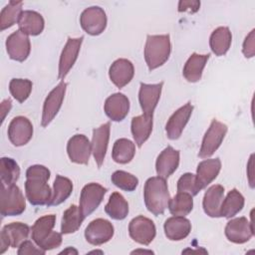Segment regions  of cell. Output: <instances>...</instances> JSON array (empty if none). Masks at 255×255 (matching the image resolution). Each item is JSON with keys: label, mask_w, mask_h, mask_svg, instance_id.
<instances>
[{"label": "cell", "mask_w": 255, "mask_h": 255, "mask_svg": "<svg viewBox=\"0 0 255 255\" xmlns=\"http://www.w3.org/2000/svg\"><path fill=\"white\" fill-rule=\"evenodd\" d=\"M50 170L41 164L31 165L26 171L25 193L29 202L33 205H48L53 191L47 183L50 178Z\"/></svg>", "instance_id": "cell-1"}, {"label": "cell", "mask_w": 255, "mask_h": 255, "mask_svg": "<svg viewBox=\"0 0 255 255\" xmlns=\"http://www.w3.org/2000/svg\"><path fill=\"white\" fill-rule=\"evenodd\" d=\"M143 199L149 212L155 216L163 214L170 200L165 179L160 176L149 177L144 183Z\"/></svg>", "instance_id": "cell-2"}, {"label": "cell", "mask_w": 255, "mask_h": 255, "mask_svg": "<svg viewBox=\"0 0 255 255\" xmlns=\"http://www.w3.org/2000/svg\"><path fill=\"white\" fill-rule=\"evenodd\" d=\"M171 44L169 35H147L144 45V60L149 71L162 66L169 58Z\"/></svg>", "instance_id": "cell-3"}, {"label": "cell", "mask_w": 255, "mask_h": 255, "mask_svg": "<svg viewBox=\"0 0 255 255\" xmlns=\"http://www.w3.org/2000/svg\"><path fill=\"white\" fill-rule=\"evenodd\" d=\"M26 208V200L21 189L16 184H1L0 211L2 216H17Z\"/></svg>", "instance_id": "cell-4"}, {"label": "cell", "mask_w": 255, "mask_h": 255, "mask_svg": "<svg viewBox=\"0 0 255 255\" xmlns=\"http://www.w3.org/2000/svg\"><path fill=\"white\" fill-rule=\"evenodd\" d=\"M226 132L227 126L217 120H213L203 136L198 156L201 158L210 157L221 145Z\"/></svg>", "instance_id": "cell-5"}, {"label": "cell", "mask_w": 255, "mask_h": 255, "mask_svg": "<svg viewBox=\"0 0 255 255\" xmlns=\"http://www.w3.org/2000/svg\"><path fill=\"white\" fill-rule=\"evenodd\" d=\"M30 233V227L23 222H12L6 224L0 233V254H3L8 247L18 248Z\"/></svg>", "instance_id": "cell-6"}, {"label": "cell", "mask_w": 255, "mask_h": 255, "mask_svg": "<svg viewBox=\"0 0 255 255\" xmlns=\"http://www.w3.org/2000/svg\"><path fill=\"white\" fill-rule=\"evenodd\" d=\"M107 22L106 12L99 6L86 8L80 16V24L83 30L92 36L102 34L107 27Z\"/></svg>", "instance_id": "cell-7"}, {"label": "cell", "mask_w": 255, "mask_h": 255, "mask_svg": "<svg viewBox=\"0 0 255 255\" xmlns=\"http://www.w3.org/2000/svg\"><path fill=\"white\" fill-rule=\"evenodd\" d=\"M128 234L136 243L148 245L155 237L156 228L151 219L138 215L130 220L128 224Z\"/></svg>", "instance_id": "cell-8"}, {"label": "cell", "mask_w": 255, "mask_h": 255, "mask_svg": "<svg viewBox=\"0 0 255 255\" xmlns=\"http://www.w3.org/2000/svg\"><path fill=\"white\" fill-rule=\"evenodd\" d=\"M107 193V188L97 182H91L86 184L80 195V209L85 216L92 214L101 204Z\"/></svg>", "instance_id": "cell-9"}, {"label": "cell", "mask_w": 255, "mask_h": 255, "mask_svg": "<svg viewBox=\"0 0 255 255\" xmlns=\"http://www.w3.org/2000/svg\"><path fill=\"white\" fill-rule=\"evenodd\" d=\"M67 90V83L60 82L47 96L42 113V127H47L59 113Z\"/></svg>", "instance_id": "cell-10"}, {"label": "cell", "mask_w": 255, "mask_h": 255, "mask_svg": "<svg viewBox=\"0 0 255 255\" xmlns=\"http://www.w3.org/2000/svg\"><path fill=\"white\" fill-rule=\"evenodd\" d=\"M115 229L113 224L104 218H97L89 223L85 230L86 240L95 246L109 242L114 236Z\"/></svg>", "instance_id": "cell-11"}, {"label": "cell", "mask_w": 255, "mask_h": 255, "mask_svg": "<svg viewBox=\"0 0 255 255\" xmlns=\"http://www.w3.org/2000/svg\"><path fill=\"white\" fill-rule=\"evenodd\" d=\"M226 238L235 244H243L254 235L253 224L246 217H237L227 222L225 226Z\"/></svg>", "instance_id": "cell-12"}, {"label": "cell", "mask_w": 255, "mask_h": 255, "mask_svg": "<svg viewBox=\"0 0 255 255\" xmlns=\"http://www.w3.org/2000/svg\"><path fill=\"white\" fill-rule=\"evenodd\" d=\"M33 136V126L29 119L23 116L14 118L8 127V137L15 146L25 145Z\"/></svg>", "instance_id": "cell-13"}, {"label": "cell", "mask_w": 255, "mask_h": 255, "mask_svg": "<svg viewBox=\"0 0 255 255\" xmlns=\"http://www.w3.org/2000/svg\"><path fill=\"white\" fill-rule=\"evenodd\" d=\"M6 50L8 56L17 62H24L31 51V44L28 35L20 30L13 32L6 39Z\"/></svg>", "instance_id": "cell-14"}, {"label": "cell", "mask_w": 255, "mask_h": 255, "mask_svg": "<svg viewBox=\"0 0 255 255\" xmlns=\"http://www.w3.org/2000/svg\"><path fill=\"white\" fill-rule=\"evenodd\" d=\"M83 40V36L80 38H68L60 56L58 72L59 79H65L70 70L73 68L74 64L78 59Z\"/></svg>", "instance_id": "cell-15"}, {"label": "cell", "mask_w": 255, "mask_h": 255, "mask_svg": "<svg viewBox=\"0 0 255 255\" xmlns=\"http://www.w3.org/2000/svg\"><path fill=\"white\" fill-rule=\"evenodd\" d=\"M67 153L72 162L88 164L92 153V144L89 138L85 134L73 135L67 143Z\"/></svg>", "instance_id": "cell-16"}, {"label": "cell", "mask_w": 255, "mask_h": 255, "mask_svg": "<svg viewBox=\"0 0 255 255\" xmlns=\"http://www.w3.org/2000/svg\"><path fill=\"white\" fill-rule=\"evenodd\" d=\"M163 82L158 84H143L140 83L138 92V101L143 115L152 117L153 112L160 99Z\"/></svg>", "instance_id": "cell-17"}, {"label": "cell", "mask_w": 255, "mask_h": 255, "mask_svg": "<svg viewBox=\"0 0 255 255\" xmlns=\"http://www.w3.org/2000/svg\"><path fill=\"white\" fill-rule=\"evenodd\" d=\"M192 111L193 106L188 102L171 115L165 125L166 135L169 139L174 140L181 135L183 128L191 117Z\"/></svg>", "instance_id": "cell-18"}, {"label": "cell", "mask_w": 255, "mask_h": 255, "mask_svg": "<svg viewBox=\"0 0 255 255\" xmlns=\"http://www.w3.org/2000/svg\"><path fill=\"white\" fill-rule=\"evenodd\" d=\"M110 130H111L110 123H106L100 126L99 128H94L93 130V137L91 142L92 153L99 168L104 163V160L106 157L109 139H110Z\"/></svg>", "instance_id": "cell-19"}, {"label": "cell", "mask_w": 255, "mask_h": 255, "mask_svg": "<svg viewBox=\"0 0 255 255\" xmlns=\"http://www.w3.org/2000/svg\"><path fill=\"white\" fill-rule=\"evenodd\" d=\"M104 111L108 118L114 122L123 121L128 114L129 101L127 96L122 93H116L107 98Z\"/></svg>", "instance_id": "cell-20"}, {"label": "cell", "mask_w": 255, "mask_h": 255, "mask_svg": "<svg viewBox=\"0 0 255 255\" xmlns=\"http://www.w3.org/2000/svg\"><path fill=\"white\" fill-rule=\"evenodd\" d=\"M179 165V151L168 145L157 156L155 169L158 176L168 178Z\"/></svg>", "instance_id": "cell-21"}, {"label": "cell", "mask_w": 255, "mask_h": 255, "mask_svg": "<svg viewBox=\"0 0 255 255\" xmlns=\"http://www.w3.org/2000/svg\"><path fill=\"white\" fill-rule=\"evenodd\" d=\"M134 68L128 59H118L110 67L109 76L111 81L120 89L127 86L133 78Z\"/></svg>", "instance_id": "cell-22"}, {"label": "cell", "mask_w": 255, "mask_h": 255, "mask_svg": "<svg viewBox=\"0 0 255 255\" xmlns=\"http://www.w3.org/2000/svg\"><path fill=\"white\" fill-rule=\"evenodd\" d=\"M221 169V161L218 157L207 158L199 162L196 170V181L200 190L207 187L219 174Z\"/></svg>", "instance_id": "cell-23"}, {"label": "cell", "mask_w": 255, "mask_h": 255, "mask_svg": "<svg viewBox=\"0 0 255 255\" xmlns=\"http://www.w3.org/2000/svg\"><path fill=\"white\" fill-rule=\"evenodd\" d=\"M163 228L167 239L171 241H180L189 235L191 231V223L184 216L173 215L165 220Z\"/></svg>", "instance_id": "cell-24"}, {"label": "cell", "mask_w": 255, "mask_h": 255, "mask_svg": "<svg viewBox=\"0 0 255 255\" xmlns=\"http://www.w3.org/2000/svg\"><path fill=\"white\" fill-rule=\"evenodd\" d=\"M224 198V187L220 184L211 185L204 193L202 206L205 214L210 217H221L220 208Z\"/></svg>", "instance_id": "cell-25"}, {"label": "cell", "mask_w": 255, "mask_h": 255, "mask_svg": "<svg viewBox=\"0 0 255 255\" xmlns=\"http://www.w3.org/2000/svg\"><path fill=\"white\" fill-rule=\"evenodd\" d=\"M18 26L19 30L26 35L37 36L43 32L45 21L40 13L32 10H25L19 17Z\"/></svg>", "instance_id": "cell-26"}, {"label": "cell", "mask_w": 255, "mask_h": 255, "mask_svg": "<svg viewBox=\"0 0 255 255\" xmlns=\"http://www.w3.org/2000/svg\"><path fill=\"white\" fill-rule=\"evenodd\" d=\"M210 54L200 55L197 53H192L184 64L182 75L187 82L196 83L200 81L202 77L203 69L209 60Z\"/></svg>", "instance_id": "cell-27"}, {"label": "cell", "mask_w": 255, "mask_h": 255, "mask_svg": "<svg viewBox=\"0 0 255 255\" xmlns=\"http://www.w3.org/2000/svg\"><path fill=\"white\" fill-rule=\"evenodd\" d=\"M56 222V215L49 214L38 218L31 228V236L36 245L40 248L44 242L53 234Z\"/></svg>", "instance_id": "cell-28"}, {"label": "cell", "mask_w": 255, "mask_h": 255, "mask_svg": "<svg viewBox=\"0 0 255 255\" xmlns=\"http://www.w3.org/2000/svg\"><path fill=\"white\" fill-rule=\"evenodd\" d=\"M152 117H148L142 114L132 118L130 129L133 139L138 147H141V145L148 139L152 131Z\"/></svg>", "instance_id": "cell-29"}, {"label": "cell", "mask_w": 255, "mask_h": 255, "mask_svg": "<svg viewBox=\"0 0 255 255\" xmlns=\"http://www.w3.org/2000/svg\"><path fill=\"white\" fill-rule=\"evenodd\" d=\"M231 41L232 35L229 28L218 27L210 35V49L216 56H223L228 52L231 46Z\"/></svg>", "instance_id": "cell-30"}, {"label": "cell", "mask_w": 255, "mask_h": 255, "mask_svg": "<svg viewBox=\"0 0 255 255\" xmlns=\"http://www.w3.org/2000/svg\"><path fill=\"white\" fill-rule=\"evenodd\" d=\"M244 202L245 200L243 195L236 188H233L227 193L226 197L223 198L220 208V216L225 218L234 217L242 210Z\"/></svg>", "instance_id": "cell-31"}, {"label": "cell", "mask_w": 255, "mask_h": 255, "mask_svg": "<svg viewBox=\"0 0 255 255\" xmlns=\"http://www.w3.org/2000/svg\"><path fill=\"white\" fill-rule=\"evenodd\" d=\"M85 216L83 215L79 206L73 204L63 213L61 222V232L62 234H71L81 227Z\"/></svg>", "instance_id": "cell-32"}, {"label": "cell", "mask_w": 255, "mask_h": 255, "mask_svg": "<svg viewBox=\"0 0 255 255\" xmlns=\"http://www.w3.org/2000/svg\"><path fill=\"white\" fill-rule=\"evenodd\" d=\"M106 213L115 220H123L128 214V203L119 192H113L105 206Z\"/></svg>", "instance_id": "cell-33"}, {"label": "cell", "mask_w": 255, "mask_h": 255, "mask_svg": "<svg viewBox=\"0 0 255 255\" xmlns=\"http://www.w3.org/2000/svg\"><path fill=\"white\" fill-rule=\"evenodd\" d=\"M135 154L134 143L128 138H119L115 141L112 157L117 163L126 164L131 161Z\"/></svg>", "instance_id": "cell-34"}, {"label": "cell", "mask_w": 255, "mask_h": 255, "mask_svg": "<svg viewBox=\"0 0 255 255\" xmlns=\"http://www.w3.org/2000/svg\"><path fill=\"white\" fill-rule=\"evenodd\" d=\"M73 191V182L65 176L56 175L53 184V194L48 206H57L64 202Z\"/></svg>", "instance_id": "cell-35"}, {"label": "cell", "mask_w": 255, "mask_h": 255, "mask_svg": "<svg viewBox=\"0 0 255 255\" xmlns=\"http://www.w3.org/2000/svg\"><path fill=\"white\" fill-rule=\"evenodd\" d=\"M22 1H9L0 13V29L4 31L18 23L22 11Z\"/></svg>", "instance_id": "cell-36"}, {"label": "cell", "mask_w": 255, "mask_h": 255, "mask_svg": "<svg viewBox=\"0 0 255 255\" xmlns=\"http://www.w3.org/2000/svg\"><path fill=\"white\" fill-rule=\"evenodd\" d=\"M192 195L186 192H177V194L170 198L168 209L172 215L185 216L189 214L193 208Z\"/></svg>", "instance_id": "cell-37"}, {"label": "cell", "mask_w": 255, "mask_h": 255, "mask_svg": "<svg viewBox=\"0 0 255 255\" xmlns=\"http://www.w3.org/2000/svg\"><path fill=\"white\" fill-rule=\"evenodd\" d=\"M1 182L4 185L15 184L20 176V167L11 157H2L0 159Z\"/></svg>", "instance_id": "cell-38"}, {"label": "cell", "mask_w": 255, "mask_h": 255, "mask_svg": "<svg viewBox=\"0 0 255 255\" xmlns=\"http://www.w3.org/2000/svg\"><path fill=\"white\" fill-rule=\"evenodd\" d=\"M33 84L28 79H12L9 83V91L19 103H24L30 96Z\"/></svg>", "instance_id": "cell-39"}, {"label": "cell", "mask_w": 255, "mask_h": 255, "mask_svg": "<svg viewBox=\"0 0 255 255\" xmlns=\"http://www.w3.org/2000/svg\"><path fill=\"white\" fill-rule=\"evenodd\" d=\"M111 180L117 187L126 191H133L138 185L137 177L124 170L115 171L111 176Z\"/></svg>", "instance_id": "cell-40"}, {"label": "cell", "mask_w": 255, "mask_h": 255, "mask_svg": "<svg viewBox=\"0 0 255 255\" xmlns=\"http://www.w3.org/2000/svg\"><path fill=\"white\" fill-rule=\"evenodd\" d=\"M200 191L196 176L193 173L186 172L182 174L177 181V192H186L192 196H195Z\"/></svg>", "instance_id": "cell-41"}, {"label": "cell", "mask_w": 255, "mask_h": 255, "mask_svg": "<svg viewBox=\"0 0 255 255\" xmlns=\"http://www.w3.org/2000/svg\"><path fill=\"white\" fill-rule=\"evenodd\" d=\"M243 55L246 58H252L255 54V30L253 29L245 38L242 48Z\"/></svg>", "instance_id": "cell-42"}, {"label": "cell", "mask_w": 255, "mask_h": 255, "mask_svg": "<svg viewBox=\"0 0 255 255\" xmlns=\"http://www.w3.org/2000/svg\"><path fill=\"white\" fill-rule=\"evenodd\" d=\"M18 255H25V254H41L44 255L46 253L45 250L41 249L38 245L36 246L29 240H25L19 247H18Z\"/></svg>", "instance_id": "cell-43"}, {"label": "cell", "mask_w": 255, "mask_h": 255, "mask_svg": "<svg viewBox=\"0 0 255 255\" xmlns=\"http://www.w3.org/2000/svg\"><path fill=\"white\" fill-rule=\"evenodd\" d=\"M61 244H62V234L54 231V233L45 241L43 246H41V249L45 251L53 250L55 248H58Z\"/></svg>", "instance_id": "cell-44"}, {"label": "cell", "mask_w": 255, "mask_h": 255, "mask_svg": "<svg viewBox=\"0 0 255 255\" xmlns=\"http://www.w3.org/2000/svg\"><path fill=\"white\" fill-rule=\"evenodd\" d=\"M200 1H179L178 3V11L185 12L188 11L190 13H195L199 10Z\"/></svg>", "instance_id": "cell-45"}, {"label": "cell", "mask_w": 255, "mask_h": 255, "mask_svg": "<svg viewBox=\"0 0 255 255\" xmlns=\"http://www.w3.org/2000/svg\"><path fill=\"white\" fill-rule=\"evenodd\" d=\"M11 107H12V102H11L10 99H6V100H4V101L1 103V113H2L1 121H2V123L4 122L6 115H7V114L9 113V111L11 110Z\"/></svg>", "instance_id": "cell-46"}, {"label": "cell", "mask_w": 255, "mask_h": 255, "mask_svg": "<svg viewBox=\"0 0 255 255\" xmlns=\"http://www.w3.org/2000/svg\"><path fill=\"white\" fill-rule=\"evenodd\" d=\"M247 174H248V180H249V184L251 188H254V180H253V154H251L249 162L247 164Z\"/></svg>", "instance_id": "cell-47"}, {"label": "cell", "mask_w": 255, "mask_h": 255, "mask_svg": "<svg viewBox=\"0 0 255 255\" xmlns=\"http://www.w3.org/2000/svg\"><path fill=\"white\" fill-rule=\"evenodd\" d=\"M78 254V251L76 250V249H74V248H72V247H68L67 249H65V250H63L62 252H60L59 254Z\"/></svg>", "instance_id": "cell-48"}, {"label": "cell", "mask_w": 255, "mask_h": 255, "mask_svg": "<svg viewBox=\"0 0 255 255\" xmlns=\"http://www.w3.org/2000/svg\"><path fill=\"white\" fill-rule=\"evenodd\" d=\"M134 253H153V252L150 250H134L131 252V254H134Z\"/></svg>", "instance_id": "cell-49"}]
</instances>
